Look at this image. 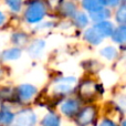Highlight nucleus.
Returning a JSON list of instances; mask_svg holds the SVG:
<instances>
[{
    "mask_svg": "<svg viewBox=\"0 0 126 126\" xmlns=\"http://www.w3.org/2000/svg\"><path fill=\"white\" fill-rule=\"evenodd\" d=\"M46 16V7L40 0H34L28 6L26 11V20L29 23H38Z\"/></svg>",
    "mask_w": 126,
    "mask_h": 126,
    "instance_id": "f257e3e1",
    "label": "nucleus"
},
{
    "mask_svg": "<svg viewBox=\"0 0 126 126\" xmlns=\"http://www.w3.org/2000/svg\"><path fill=\"white\" fill-rule=\"evenodd\" d=\"M37 123V115L32 110H22L15 115L13 126H33Z\"/></svg>",
    "mask_w": 126,
    "mask_h": 126,
    "instance_id": "f03ea898",
    "label": "nucleus"
},
{
    "mask_svg": "<svg viewBox=\"0 0 126 126\" xmlns=\"http://www.w3.org/2000/svg\"><path fill=\"white\" fill-rule=\"evenodd\" d=\"M76 83V79L73 76H67L57 80V83L54 85V93L59 95H65L69 94L73 90L74 84Z\"/></svg>",
    "mask_w": 126,
    "mask_h": 126,
    "instance_id": "7ed1b4c3",
    "label": "nucleus"
},
{
    "mask_svg": "<svg viewBox=\"0 0 126 126\" xmlns=\"http://www.w3.org/2000/svg\"><path fill=\"white\" fill-rule=\"evenodd\" d=\"M38 93V89L32 84H21L18 87V97L21 102H29Z\"/></svg>",
    "mask_w": 126,
    "mask_h": 126,
    "instance_id": "20e7f679",
    "label": "nucleus"
},
{
    "mask_svg": "<svg viewBox=\"0 0 126 126\" xmlns=\"http://www.w3.org/2000/svg\"><path fill=\"white\" fill-rule=\"evenodd\" d=\"M79 110H80V103L78 100H74V98L65 100L60 105V111L62 112V114H64L65 116H69V117L75 115L79 112Z\"/></svg>",
    "mask_w": 126,
    "mask_h": 126,
    "instance_id": "39448f33",
    "label": "nucleus"
},
{
    "mask_svg": "<svg viewBox=\"0 0 126 126\" xmlns=\"http://www.w3.org/2000/svg\"><path fill=\"white\" fill-rule=\"evenodd\" d=\"M94 118H95V110L94 107L87 106L80 112L76 118V122L80 126H87L93 122Z\"/></svg>",
    "mask_w": 126,
    "mask_h": 126,
    "instance_id": "423d86ee",
    "label": "nucleus"
},
{
    "mask_svg": "<svg viewBox=\"0 0 126 126\" xmlns=\"http://www.w3.org/2000/svg\"><path fill=\"white\" fill-rule=\"evenodd\" d=\"M84 38L87 42L94 44V46H97V44L102 43V41L104 40V37L98 32V30L95 27H92V28L87 29L84 32Z\"/></svg>",
    "mask_w": 126,
    "mask_h": 126,
    "instance_id": "0eeeda50",
    "label": "nucleus"
},
{
    "mask_svg": "<svg viewBox=\"0 0 126 126\" xmlns=\"http://www.w3.org/2000/svg\"><path fill=\"white\" fill-rule=\"evenodd\" d=\"M82 6L85 10H87L90 13H92L105 8V1L104 0H83Z\"/></svg>",
    "mask_w": 126,
    "mask_h": 126,
    "instance_id": "6e6552de",
    "label": "nucleus"
},
{
    "mask_svg": "<svg viewBox=\"0 0 126 126\" xmlns=\"http://www.w3.org/2000/svg\"><path fill=\"white\" fill-rule=\"evenodd\" d=\"M94 27L97 29L98 32H100L104 38L111 37L112 33H113V31H114V26H113V23H112V22L106 21V20H105V21L97 22V23H96Z\"/></svg>",
    "mask_w": 126,
    "mask_h": 126,
    "instance_id": "1a4fd4ad",
    "label": "nucleus"
},
{
    "mask_svg": "<svg viewBox=\"0 0 126 126\" xmlns=\"http://www.w3.org/2000/svg\"><path fill=\"white\" fill-rule=\"evenodd\" d=\"M46 47V42L43 40H35L29 46L28 48V53L31 55V57H38V55L41 54L42 50Z\"/></svg>",
    "mask_w": 126,
    "mask_h": 126,
    "instance_id": "9d476101",
    "label": "nucleus"
},
{
    "mask_svg": "<svg viewBox=\"0 0 126 126\" xmlns=\"http://www.w3.org/2000/svg\"><path fill=\"white\" fill-rule=\"evenodd\" d=\"M42 126H61V118L55 113H49L42 118Z\"/></svg>",
    "mask_w": 126,
    "mask_h": 126,
    "instance_id": "9b49d317",
    "label": "nucleus"
},
{
    "mask_svg": "<svg viewBox=\"0 0 126 126\" xmlns=\"http://www.w3.org/2000/svg\"><path fill=\"white\" fill-rule=\"evenodd\" d=\"M111 37L113 38V40L116 42V43L124 44L125 40H126V28H125L124 24H121L117 29H114V31H113Z\"/></svg>",
    "mask_w": 126,
    "mask_h": 126,
    "instance_id": "f8f14e48",
    "label": "nucleus"
},
{
    "mask_svg": "<svg viewBox=\"0 0 126 126\" xmlns=\"http://www.w3.org/2000/svg\"><path fill=\"white\" fill-rule=\"evenodd\" d=\"M2 59L4 61H15L21 57V50L18 48H11L2 52Z\"/></svg>",
    "mask_w": 126,
    "mask_h": 126,
    "instance_id": "ddd939ff",
    "label": "nucleus"
},
{
    "mask_svg": "<svg viewBox=\"0 0 126 126\" xmlns=\"http://www.w3.org/2000/svg\"><path fill=\"white\" fill-rule=\"evenodd\" d=\"M13 120H15V114L9 109L3 107L0 111V123H2L4 125H10L13 123Z\"/></svg>",
    "mask_w": 126,
    "mask_h": 126,
    "instance_id": "4468645a",
    "label": "nucleus"
},
{
    "mask_svg": "<svg viewBox=\"0 0 126 126\" xmlns=\"http://www.w3.org/2000/svg\"><path fill=\"white\" fill-rule=\"evenodd\" d=\"M91 19L95 22H101V21H105L107 18H110V11L109 9L103 8L102 10L96 11V12H92L90 13Z\"/></svg>",
    "mask_w": 126,
    "mask_h": 126,
    "instance_id": "2eb2a0df",
    "label": "nucleus"
},
{
    "mask_svg": "<svg viewBox=\"0 0 126 126\" xmlns=\"http://www.w3.org/2000/svg\"><path fill=\"white\" fill-rule=\"evenodd\" d=\"M73 19L75 24L78 27H80V28H84V27H86L89 24V18L84 12H76L74 15Z\"/></svg>",
    "mask_w": 126,
    "mask_h": 126,
    "instance_id": "dca6fc26",
    "label": "nucleus"
},
{
    "mask_svg": "<svg viewBox=\"0 0 126 126\" xmlns=\"http://www.w3.org/2000/svg\"><path fill=\"white\" fill-rule=\"evenodd\" d=\"M61 10H62L63 15L67 16V17H72V18H73L74 15L76 13V7H75V4H73L72 2L66 1V2H64V3L62 4Z\"/></svg>",
    "mask_w": 126,
    "mask_h": 126,
    "instance_id": "f3484780",
    "label": "nucleus"
},
{
    "mask_svg": "<svg viewBox=\"0 0 126 126\" xmlns=\"http://www.w3.org/2000/svg\"><path fill=\"white\" fill-rule=\"evenodd\" d=\"M101 54L107 60H113L117 55V51L113 47H105V48H103L101 50Z\"/></svg>",
    "mask_w": 126,
    "mask_h": 126,
    "instance_id": "a211bd4d",
    "label": "nucleus"
},
{
    "mask_svg": "<svg viewBox=\"0 0 126 126\" xmlns=\"http://www.w3.org/2000/svg\"><path fill=\"white\" fill-rule=\"evenodd\" d=\"M116 21L120 22L121 24H124L126 21V12H125V6H122L118 8V10L116 11Z\"/></svg>",
    "mask_w": 126,
    "mask_h": 126,
    "instance_id": "6ab92c4d",
    "label": "nucleus"
},
{
    "mask_svg": "<svg viewBox=\"0 0 126 126\" xmlns=\"http://www.w3.org/2000/svg\"><path fill=\"white\" fill-rule=\"evenodd\" d=\"M6 2L9 6V8L11 9V11H13V12H18L21 9L22 0H6Z\"/></svg>",
    "mask_w": 126,
    "mask_h": 126,
    "instance_id": "aec40b11",
    "label": "nucleus"
},
{
    "mask_svg": "<svg viewBox=\"0 0 126 126\" xmlns=\"http://www.w3.org/2000/svg\"><path fill=\"white\" fill-rule=\"evenodd\" d=\"M94 91H95V87L91 82H85L83 84V86L81 87V93H83L84 95L85 94L86 95H92L94 93Z\"/></svg>",
    "mask_w": 126,
    "mask_h": 126,
    "instance_id": "412c9836",
    "label": "nucleus"
},
{
    "mask_svg": "<svg viewBox=\"0 0 126 126\" xmlns=\"http://www.w3.org/2000/svg\"><path fill=\"white\" fill-rule=\"evenodd\" d=\"M100 126H117L113 121L109 120V118H104L102 122L100 123Z\"/></svg>",
    "mask_w": 126,
    "mask_h": 126,
    "instance_id": "4be33fe9",
    "label": "nucleus"
},
{
    "mask_svg": "<svg viewBox=\"0 0 126 126\" xmlns=\"http://www.w3.org/2000/svg\"><path fill=\"white\" fill-rule=\"evenodd\" d=\"M105 1V4H109L111 7H115L120 3V0H104Z\"/></svg>",
    "mask_w": 126,
    "mask_h": 126,
    "instance_id": "5701e85b",
    "label": "nucleus"
},
{
    "mask_svg": "<svg viewBox=\"0 0 126 126\" xmlns=\"http://www.w3.org/2000/svg\"><path fill=\"white\" fill-rule=\"evenodd\" d=\"M3 21H4V16L2 15V12L0 11V26L3 23Z\"/></svg>",
    "mask_w": 126,
    "mask_h": 126,
    "instance_id": "b1692460",
    "label": "nucleus"
},
{
    "mask_svg": "<svg viewBox=\"0 0 126 126\" xmlns=\"http://www.w3.org/2000/svg\"><path fill=\"white\" fill-rule=\"evenodd\" d=\"M125 125H126V122H125L124 120H123V121H122V125H121V126H125Z\"/></svg>",
    "mask_w": 126,
    "mask_h": 126,
    "instance_id": "393cba45",
    "label": "nucleus"
}]
</instances>
